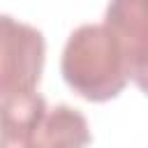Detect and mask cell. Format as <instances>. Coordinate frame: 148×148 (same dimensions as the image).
Wrapping results in <instances>:
<instances>
[{"mask_svg":"<svg viewBox=\"0 0 148 148\" xmlns=\"http://www.w3.org/2000/svg\"><path fill=\"white\" fill-rule=\"evenodd\" d=\"M60 72L65 83L88 102H109L130 81L120 44L104 23H86L69 35Z\"/></svg>","mask_w":148,"mask_h":148,"instance_id":"1","label":"cell"},{"mask_svg":"<svg viewBox=\"0 0 148 148\" xmlns=\"http://www.w3.org/2000/svg\"><path fill=\"white\" fill-rule=\"evenodd\" d=\"M2 56H0V99L23 97L37 92L44 69V35L12 16H2Z\"/></svg>","mask_w":148,"mask_h":148,"instance_id":"2","label":"cell"},{"mask_svg":"<svg viewBox=\"0 0 148 148\" xmlns=\"http://www.w3.org/2000/svg\"><path fill=\"white\" fill-rule=\"evenodd\" d=\"M90 139L86 116L67 104L49 109L39 125V148H88Z\"/></svg>","mask_w":148,"mask_h":148,"instance_id":"5","label":"cell"},{"mask_svg":"<svg viewBox=\"0 0 148 148\" xmlns=\"http://www.w3.org/2000/svg\"><path fill=\"white\" fill-rule=\"evenodd\" d=\"M104 25L120 44L130 79L148 95V0H109Z\"/></svg>","mask_w":148,"mask_h":148,"instance_id":"3","label":"cell"},{"mask_svg":"<svg viewBox=\"0 0 148 148\" xmlns=\"http://www.w3.org/2000/svg\"><path fill=\"white\" fill-rule=\"evenodd\" d=\"M46 102L39 92L2 99V148H39Z\"/></svg>","mask_w":148,"mask_h":148,"instance_id":"4","label":"cell"}]
</instances>
